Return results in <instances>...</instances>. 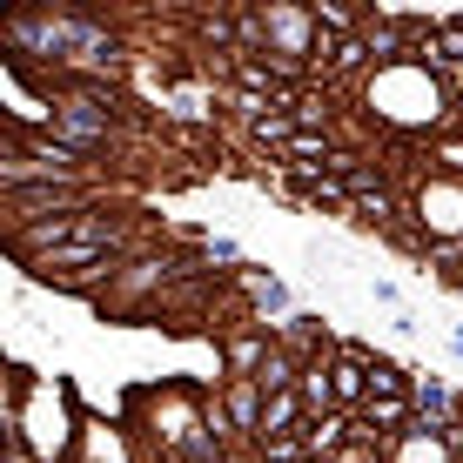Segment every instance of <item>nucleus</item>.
Masks as SVG:
<instances>
[{"mask_svg":"<svg viewBox=\"0 0 463 463\" xmlns=\"http://www.w3.org/2000/svg\"><path fill=\"white\" fill-rule=\"evenodd\" d=\"M215 410H222V423H229L235 443H255V437H262L269 390H262L255 376H222V383H215Z\"/></svg>","mask_w":463,"mask_h":463,"instance_id":"obj_1","label":"nucleus"},{"mask_svg":"<svg viewBox=\"0 0 463 463\" xmlns=\"http://www.w3.org/2000/svg\"><path fill=\"white\" fill-rule=\"evenodd\" d=\"M235 289L249 296L255 323H269V329H276V323H289V316H296V296H289V282H282L269 262H255V255H249L242 269H235Z\"/></svg>","mask_w":463,"mask_h":463,"instance_id":"obj_2","label":"nucleus"},{"mask_svg":"<svg viewBox=\"0 0 463 463\" xmlns=\"http://www.w3.org/2000/svg\"><path fill=\"white\" fill-rule=\"evenodd\" d=\"M390 463H463V430L410 423L403 437H390Z\"/></svg>","mask_w":463,"mask_h":463,"instance_id":"obj_3","label":"nucleus"},{"mask_svg":"<svg viewBox=\"0 0 463 463\" xmlns=\"http://www.w3.org/2000/svg\"><path fill=\"white\" fill-rule=\"evenodd\" d=\"M276 343L289 349V356L302 363H323V356H336V329H329V316H316V309H296L289 323H276Z\"/></svg>","mask_w":463,"mask_h":463,"instance_id":"obj_4","label":"nucleus"},{"mask_svg":"<svg viewBox=\"0 0 463 463\" xmlns=\"http://www.w3.org/2000/svg\"><path fill=\"white\" fill-rule=\"evenodd\" d=\"M370 302H383V309H396V316H403V289H396V282H370Z\"/></svg>","mask_w":463,"mask_h":463,"instance_id":"obj_5","label":"nucleus"},{"mask_svg":"<svg viewBox=\"0 0 463 463\" xmlns=\"http://www.w3.org/2000/svg\"><path fill=\"white\" fill-rule=\"evenodd\" d=\"M450 356H457V363H463V323H457V329H450Z\"/></svg>","mask_w":463,"mask_h":463,"instance_id":"obj_6","label":"nucleus"}]
</instances>
